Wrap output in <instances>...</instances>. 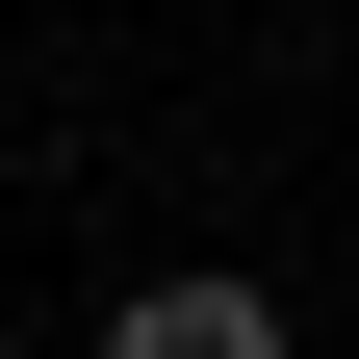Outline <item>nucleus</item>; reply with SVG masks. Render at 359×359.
Returning <instances> with one entry per match:
<instances>
[{
    "label": "nucleus",
    "instance_id": "obj_1",
    "mask_svg": "<svg viewBox=\"0 0 359 359\" xmlns=\"http://www.w3.org/2000/svg\"><path fill=\"white\" fill-rule=\"evenodd\" d=\"M103 359H308V334H283V283H128Z\"/></svg>",
    "mask_w": 359,
    "mask_h": 359
}]
</instances>
